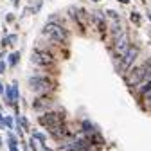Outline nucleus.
<instances>
[{"label":"nucleus","instance_id":"nucleus-1","mask_svg":"<svg viewBox=\"0 0 151 151\" xmlns=\"http://www.w3.org/2000/svg\"><path fill=\"white\" fill-rule=\"evenodd\" d=\"M42 32H43L45 36H49L50 40H54V42H65L67 36H68L67 31H65L61 25H58V24H47Z\"/></svg>","mask_w":151,"mask_h":151},{"label":"nucleus","instance_id":"nucleus-2","mask_svg":"<svg viewBox=\"0 0 151 151\" xmlns=\"http://www.w3.org/2000/svg\"><path fill=\"white\" fill-rule=\"evenodd\" d=\"M29 88L40 92V93H45V92H49V90L54 88V81L49 79V78H31Z\"/></svg>","mask_w":151,"mask_h":151},{"label":"nucleus","instance_id":"nucleus-3","mask_svg":"<svg viewBox=\"0 0 151 151\" xmlns=\"http://www.w3.org/2000/svg\"><path fill=\"white\" fill-rule=\"evenodd\" d=\"M40 122L43 126H47L49 129H52L56 126H61L63 124V113L61 111H49V113L40 117Z\"/></svg>","mask_w":151,"mask_h":151},{"label":"nucleus","instance_id":"nucleus-4","mask_svg":"<svg viewBox=\"0 0 151 151\" xmlns=\"http://www.w3.org/2000/svg\"><path fill=\"white\" fill-rule=\"evenodd\" d=\"M149 65H151V61H146V63L135 67V70H131V74L128 76V83L129 85H140L146 78V72H147Z\"/></svg>","mask_w":151,"mask_h":151},{"label":"nucleus","instance_id":"nucleus-5","mask_svg":"<svg viewBox=\"0 0 151 151\" xmlns=\"http://www.w3.org/2000/svg\"><path fill=\"white\" fill-rule=\"evenodd\" d=\"M31 60H32V63L40 65V67H49V65L56 63V60L52 58V54L45 52V50H34L32 56H31Z\"/></svg>","mask_w":151,"mask_h":151},{"label":"nucleus","instance_id":"nucleus-6","mask_svg":"<svg viewBox=\"0 0 151 151\" xmlns=\"http://www.w3.org/2000/svg\"><path fill=\"white\" fill-rule=\"evenodd\" d=\"M137 56H139V49H137V47H129V49L126 50V54L122 56V61H121V70H122V72H126L131 65H133V61H135Z\"/></svg>","mask_w":151,"mask_h":151},{"label":"nucleus","instance_id":"nucleus-7","mask_svg":"<svg viewBox=\"0 0 151 151\" xmlns=\"http://www.w3.org/2000/svg\"><path fill=\"white\" fill-rule=\"evenodd\" d=\"M128 49H129L128 36L122 32L121 36H117V38H115V43H113V54H115V56H124Z\"/></svg>","mask_w":151,"mask_h":151},{"label":"nucleus","instance_id":"nucleus-8","mask_svg":"<svg viewBox=\"0 0 151 151\" xmlns=\"http://www.w3.org/2000/svg\"><path fill=\"white\" fill-rule=\"evenodd\" d=\"M16 97H18V93H16V85H11V86L7 88V101H9V103H14Z\"/></svg>","mask_w":151,"mask_h":151},{"label":"nucleus","instance_id":"nucleus-9","mask_svg":"<svg viewBox=\"0 0 151 151\" xmlns=\"http://www.w3.org/2000/svg\"><path fill=\"white\" fill-rule=\"evenodd\" d=\"M16 58H18V54H13L11 58H9V63H11V65H14V63H16Z\"/></svg>","mask_w":151,"mask_h":151},{"label":"nucleus","instance_id":"nucleus-10","mask_svg":"<svg viewBox=\"0 0 151 151\" xmlns=\"http://www.w3.org/2000/svg\"><path fill=\"white\" fill-rule=\"evenodd\" d=\"M146 101L151 103V90H146Z\"/></svg>","mask_w":151,"mask_h":151},{"label":"nucleus","instance_id":"nucleus-11","mask_svg":"<svg viewBox=\"0 0 151 151\" xmlns=\"http://www.w3.org/2000/svg\"><path fill=\"white\" fill-rule=\"evenodd\" d=\"M4 126H6V124H4V117L0 115V128H4Z\"/></svg>","mask_w":151,"mask_h":151},{"label":"nucleus","instance_id":"nucleus-12","mask_svg":"<svg viewBox=\"0 0 151 151\" xmlns=\"http://www.w3.org/2000/svg\"><path fill=\"white\" fill-rule=\"evenodd\" d=\"M6 70V67H4V63H0V72H4Z\"/></svg>","mask_w":151,"mask_h":151},{"label":"nucleus","instance_id":"nucleus-13","mask_svg":"<svg viewBox=\"0 0 151 151\" xmlns=\"http://www.w3.org/2000/svg\"><path fill=\"white\" fill-rule=\"evenodd\" d=\"M2 92H4V86H2V85H0V93H2Z\"/></svg>","mask_w":151,"mask_h":151},{"label":"nucleus","instance_id":"nucleus-14","mask_svg":"<svg viewBox=\"0 0 151 151\" xmlns=\"http://www.w3.org/2000/svg\"><path fill=\"white\" fill-rule=\"evenodd\" d=\"M121 2H124V4H126V2H128V0H121Z\"/></svg>","mask_w":151,"mask_h":151}]
</instances>
